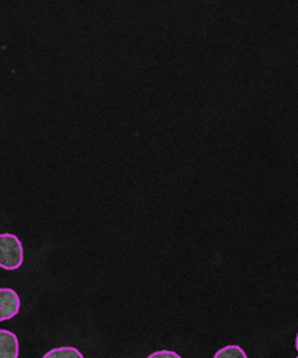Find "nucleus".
Wrapping results in <instances>:
<instances>
[{"instance_id": "nucleus-1", "label": "nucleus", "mask_w": 298, "mask_h": 358, "mask_svg": "<svg viewBox=\"0 0 298 358\" xmlns=\"http://www.w3.org/2000/svg\"><path fill=\"white\" fill-rule=\"evenodd\" d=\"M24 264V248L15 234H0V268L6 271L20 269Z\"/></svg>"}, {"instance_id": "nucleus-2", "label": "nucleus", "mask_w": 298, "mask_h": 358, "mask_svg": "<svg viewBox=\"0 0 298 358\" xmlns=\"http://www.w3.org/2000/svg\"><path fill=\"white\" fill-rule=\"evenodd\" d=\"M21 299L12 288H0V322L9 320L20 313Z\"/></svg>"}, {"instance_id": "nucleus-3", "label": "nucleus", "mask_w": 298, "mask_h": 358, "mask_svg": "<svg viewBox=\"0 0 298 358\" xmlns=\"http://www.w3.org/2000/svg\"><path fill=\"white\" fill-rule=\"evenodd\" d=\"M20 341L13 332L0 329V358H18Z\"/></svg>"}, {"instance_id": "nucleus-4", "label": "nucleus", "mask_w": 298, "mask_h": 358, "mask_svg": "<svg viewBox=\"0 0 298 358\" xmlns=\"http://www.w3.org/2000/svg\"><path fill=\"white\" fill-rule=\"evenodd\" d=\"M43 358H84V354L75 347H59L45 352Z\"/></svg>"}, {"instance_id": "nucleus-5", "label": "nucleus", "mask_w": 298, "mask_h": 358, "mask_svg": "<svg viewBox=\"0 0 298 358\" xmlns=\"http://www.w3.org/2000/svg\"><path fill=\"white\" fill-rule=\"evenodd\" d=\"M213 358H248L246 351L239 345H227L215 352Z\"/></svg>"}, {"instance_id": "nucleus-6", "label": "nucleus", "mask_w": 298, "mask_h": 358, "mask_svg": "<svg viewBox=\"0 0 298 358\" xmlns=\"http://www.w3.org/2000/svg\"><path fill=\"white\" fill-rule=\"evenodd\" d=\"M146 358H181V355H178L177 352L170 351V350H161V351L152 352L151 355L146 357Z\"/></svg>"}, {"instance_id": "nucleus-7", "label": "nucleus", "mask_w": 298, "mask_h": 358, "mask_svg": "<svg viewBox=\"0 0 298 358\" xmlns=\"http://www.w3.org/2000/svg\"><path fill=\"white\" fill-rule=\"evenodd\" d=\"M295 348L298 351V334H297V338H295Z\"/></svg>"}, {"instance_id": "nucleus-8", "label": "nucleus", "mask_w": 298, "mask_h": 358, "mask_svg": "<svg viewBox=\"0 0 298 358\" xmlns=\"http://www.w3.org/2000/svg\"><path fill=\"white\" fill-rule=\"evenodd\" d=\"M295 358H298V357H295Z\"/></svg>"}]
</instances>
